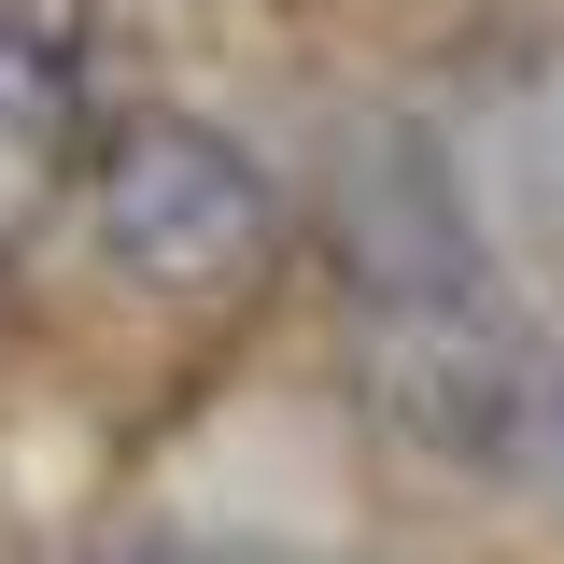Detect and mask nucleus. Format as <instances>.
Segmentation results:
<instances>
[{
    "label": "nucleus",
    "mask_w": 564,
    "mask_h": 564,
    "mask_svg": "<svg viewBox=\"0 0 564 564\" xmlns=\"http://www.w3.org/2000/svg\"><path fill=\"white\" fill-rule=\"evenodd\" d=\"M339 269H352V325L381 367V410L437 437V452H508L536 423L522 381V325L480 269V212L466 170H437L423 128H352L339 141Z\"/></svg>",
    "instance_id": "1"
},
{
    "label": "nucleus",
    "mask_w": 564,
    "mask_h": 564,
    "mask_svg": "<svg viewBox=\"0 0 564 564\" xmlns=\"http://www.w3.org/2000/svg\"><path fill=\"white\" fill-rule=\"evenodd\" d=\"M99 240L141 282H240L269 240V170L198 113H141L99 155Z\"/></svg>",
    "instance_id": "2"
},
{
    "label": "nucleus",
    "mask_w": 564,
    "mask_h": 564,
    "mask_svg": "<svg viewBox=\"0 0 564 564\" xmlns=\"http://www.w3.org/2000/svg\"><path fill=\"white\" fill-rule=\"evenodd\" d=\"M522 452H536V480L564 494V367H551V381H536V423H522Z\"/></svg>",
    "instance_id": "3"
},
{
    "label": "nucleus",
    "mask_w": 564,
    "mask_h": 564,
    "mask_svg": "<svg viewBox=\"0 0 564 564\" xmlns=\"http://www.w3.org/2000/svg\"><path fill=\"white\" fill-rule=\"evenodd\" d=\"M128 564H170V551H128Z\"/></svg>",
    "instance_id": "4"
}]
</instances>
